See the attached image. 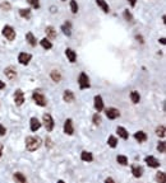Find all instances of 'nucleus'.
<instances>
[{"label":"nucleus","instance_id":"obj_7","mask_svg":"<svg viewBox=\"0 0 166 183\" xmlns=\"http://www.w3.org/2000/svg\"><path fill=\"white\" fill-rule=\"evenodd\" d=\"M14 102L17 106H22L24 103V94L23 92L21 90V89H18V90H15L14 93Z\"/></svg>","mask_w":166,"mask_h":183},{"label":"nucleus","instance_id":"obj_47","mask_svg":"<svg viewBox=\"0 0 166 183\" xmlns=\"http://www.w3.org/2000/svg\"><path fill=\"white\" fill-rule=\"evenodd\" d=\"M62 1H65V0H62Z\"/></svg>","mask_w":166,"mask_h":183},{"label":"nucleus","instance_id":"obj_17","mask_svg":"<svg viewBox=\"0 0 166 183\" xmlns=\"http://www.w3.org/2000/svg\"><path fill=\"white\" fill-rule=\"evenodd\" d=\"M63 99L65 102H68V103H72L73 101H74V94H73L72 90H65L63 94Z\"/></svg>","mask_w":166,"mask_h":183},{"label":"nucleus","instance_id":"obj_39","mask_svg":"<svg viewBox=\"0 0 166 183\" xmlns=\"http://www.w3.org/2000/svg\"><path fill=\"white\" fill-rule=\"evenodd\" d=\"M5 132H6V128H5L4 126H3L1 123H0V136H4Z\"/></svg>","mask_w":166,"mask_h":183},{"label":"nucleus","instance_id":"obj_5","mask_svg":"<svg viewBox=\"0 0 166 183\" xmlns=\"http://www.w3.org/2000/svg\"><path fill=\"white\" fill-rule=\"evenodd\" d=\"M42 121H44V125H45V127H46V130L49 131H53V128H54V120H53V117H51V114L49 113H45L44 116H42Z\"/></svg>","mask_w":166,"mask_h":183},{"label":"nucleus","instance_id":"obj_42","mask_svg":"<svg viewBox=\"0 0 166 183\" xmlns=\"http://www.w3.org/2000/svg\"><path fill=\"white\" fill-rule=\"evenodd\" d=\"M128 1H129V4L132 5V6H134V5L137 4V0H128Z\"/></svg>","mask_w":166,"mask_h":183},{"label":"nucleus","instance_id":"obj_28","mask_svg":"<svg viewBox=\"0 0 166 183\" xmlns=\"http://www.w3.org/2000/svg\"><path fill=\"white\" fill-rule=\"evenodd\" d=\"M62 31H63V33L65 34V36H70V34H72V32H70V23H68V22H66L65 24H63L62 25Z\"/></svg>","mask_w":166,"mask_h":183},{"label":"nucleus","instance_id":"obj_8","mask_svg":"<svg viewBox=\"0 0 166 183\" xmlns=\"http://www.w3.org/2000/svg\"><path fill=\"white\" fill-rule=\"evenodd\" d=\"M106 116H107V118L109 120H115V118H118L120 116V112H119V110H116V108H107L106 110Z\"/></svg>","mask_w":166,"mask_h":183},{"label":"nucleus","instance_id":"obj_25","mask_svg":"<svg viewBox=\"0 0 166 183\" xmlns=\"http://www.w3.org/2000/svg\"><path fill=\"white\" fill-rule=\"evenodd\" d=\"M130 99H132V102H133L134 104L139 103V101H140V95H139V93L137 92V90H133L132 93H130Z\"/></svg>","mask_w":166,"mask_h":183},{"label":"nucleus","instance_id":"obj_34","mask_svg":"<svg viewBox=\"0 0 166 183\" xmlns=\"http://www.w3.org/2000/svg\"><path fill=\"white\" fill-rule=\"evenodd\" d=\"M27 3L32 6V8H35V9L40 8V0H27Z\"/></svg>","mask_w":166,"mask_h":183},{"label":"nucleus","instance_id":"obj_18","mask_svg":"<svg viewBox=\"0 0 166 183\" xmlns=\"http://www.w3.org/2000/svg\"><path fill=\"white\" fill-rule=\"evenodd\" d=\"M134 139L137 141H139V143H145L147 140V135H146V132H143V131H137V132L134 134Z\"/></svg>","mask_w":166,"mask_h":183},{"label":"nucleus","instance_id":"obj_16","mask_svg":"<svg viewBox=\"0 0 166 183\" xmlns=\"http://www.w3.org/2000/svg\"><path fill=\"white\" fill-rule=\"evenodd\" d=\"M41 127V122L38 121V118L37 117H32L31 118V131H37L38 128Z\"/></svg>","mask_w":166,"mask_h":183},{"label":"nucleus","instance_id":"obj_9","mask_svg":"<svg viewBox=\"0 0 166 183\" xmlns=\"http://www.w3.org/2000/svg\"><path fill=\"white\" fill-rule=\"evenodd\" d=\"M145 162L147 163V165H148V167H151V168H157V167H160V162H158V160L155 158V156H152V155H149V156H146Z\"/></svg>","mask_w":166,"mask_h":183},{"label":"nucleus","instance_id":"obj_26","mask_svg":"<svg viewBox=\"0 0 166 183\" xmlns=\"http://www.w3.org/2000/svg\"><path fill=\"white\" fill-rule=\"evenodd\" d=\"M156 181H157V183H166L165 172H157L156 173Z\"/></svg>","mask_w":166,"mask_h":183},{"label":"nucleus","instance_id":"obj_44","mask_svg":"<svg viewBox=\"0 0 166 183\" xmlns=\"http://www.w3.org/2000/svg\"><path fill=\"white\" fill-rule=\"evenodd\" d=\"M1 155H3V145L0 144V158H1Z\"/></svg>","mask_w":166,"mask_h":183},{"label":"nucleus","instance_id":"obj_20","mask_svg":"<svg viewBox=\"0 0 166 183\" xmlns=\"http://www.w3.org/2000/svg\"><path fill=\"white\" fill-rule=\"evenodd\" d=\"M96 4H97L100 8L104 10V13H109L110 12V8H109V4L105 0H96Z\"/></svg>","mask_w":166,"mask_h":183},{"label":"nucleus","instance_id":"obj_36","mask_svg":"<svg viewBox=\"0 0 166 183\" xmlns=\"http://www.w3.org/2000/svg\"><path fill=\"white\" fill-rule=\"evenodd\" d=\"M124 18H125V21H128V22H130V21H133V15L130 14V12H129V9H125L124 10Z\"/></svg>","mask_w":166,"mask_h":183},{"label":"nucleus","instance_id":"obj_41","mask_svg":"<svg viewBox=\"0 0 166 183\" xmlns=\"http://www.w3.org/2000/svg\"><path fill=\"white\" fill-rule=\"evenodd\" d=\"M105 183H115V182H114V179H113V178L109 177V178L105 179Z\"/></svg>","mask_w":166,"mask_h":183},{"label":"nucleus","instance_id":"obj_38","mask_svg":"<svg viewBox=\"0 0 166 183\" xmlns=\"http://www.w3.org/2000/svg\"><path fill=\"white\" fill-rule=\"evenodd\" d=\"M1 8L3 9H4V10H10V8H12V6H10V4H9V3H1Z\"/></svg>","mask_w":166,"mask_h":183},{"label":"nucleus","instance_id":"obj_14","mask_svg":"<svg viewBox=\"0 0 166 183\" xmlns=\"http://www.w3.org/2000/svg\"><path fill=\"white\" fill-rule=\"evenodd\" d=\"M65 55H66V57H68V60L70 61V62H75V60H77V53H75L74 50L66 49V50H65Z\"/></svg>","mask_w":166,"mask_h":183},{"label":"nucleus","instance_id":"obj_23","mask_svg":"<svg viewBox=\"0 0 166 183\" xmlns=\"http://www.w3.org/2000/svg\"><path fill=\"white\" fill-rule=\"evenodd\" d=\"M50 76L55 83H60V80H62V74L57 71V70H53V71L50 73Z\"/></svg>","mask_w":166,"mask_h":183},{"label":"nucleus","instance_id":"obj_15","mask_svg":"<svg viewBox=\"0 0 166 183\" xmlns=\"http://www.w3.org/2000/svg\"><path fill=\"white\" fill-rule=\"evenodd\" d=\"M132 173L136 178H139V177H142V174H143V168L140 165H133L132 167Z\"/></svg>","mask_w":166,"mask_h":183},{"label":"nucleus","instance_id":"obj_2","mask_svg":"<svg viewBox=\"0 0 166 183\" xmlns=\"http://www.w3.org/2000/svg\"><path fill=\"white\" fill-rule=\"evenodd\" d=\"M32 98H33V101L36 102L37 106H41V107H45V106L47 104V101H46V97L42 94V93L40 92H33L32 93Z\"/></svg>","mask_w":166,"mask_h":183},{"label":"nucleus","instance_id":"obj_31","mask_svg":"<svg viewBox=\"0 0 166 183\" xmlns=\"http://www.w3.org/2000/svg\"><path fill=\"white\" fill-rule=\"evenodd\" d=\"M156 135L157 136H160V137H165V135H166V132H165V126H158L157 128H156Z\"/></svg>","mask_w":166,"mask_h":183},{"label":"nucleus","instance_id":"obj_12","mask_svg":"<svg viewBox=\"0 0 166 183\" xmlns=\"http://www.w3.org/2000/svg\"><path fill=\"white\" fill-rule=\"evenodd\" d=\"M95 108L97 112H101L102 110H104V101H102V97L101 95H96L95 97Z\"/></svg>","mask_w":166,"mask_h":183},{"label":"nucleus","instance_id":"obj_33","mask_svg":"<svg viewBox=\"0 0 166 183\" xmlns=\"http://www.w3.org/2000/svg\"><path fill=\"white\" fill-rule=\"evenodd\" d=\"M116 160H118V163L121 164V165H127L128 164V159H127V156H124V155H118Z\"/></svg>","mask_w":166,"mask_h":183},{"label":"nucleus","instance_id":"obj_22","mask_svg":"<svg viewBox=\"0 0 166 183\" xmlns=\"http://www.w3.org/2000/svg\"><path fill=\"white\" fill-rule=\"evenodd\" d=\"M116 132H118V135H119L121 139H124V140H127L128 137H129V134H128V131L124 127H118L116 128Z\"/></svg>","mask_w":166,"mask_h":183},{"label":"nucleus","instance_id":"obj_24","mask_svg":"<svg viewBox=\"0 0 166 183\" xmlns=\"http://www.w3.org/2000/svg\"><path fill=\"white\" fill-rule=\"evenodd\" d=\"M81 159L83 160V162H92L93 160V156H92V154L89 151H82L81 154Z\"/></svg>","mask_w":166,"mask_h":183},{"label":"nucleus","instance_id":"obj_30","mask_svg":"<svg viewBox=\"0 0 166 183\" xmlns=\"http://www.w3.org/2000/svg\"><path fill=\"white\" fill-rule=\"evenodd\" d=\"M107 144H109V146L110 147H116L118 145V139L115 136H110L107 139Z\"/></svg>","mask_w":166,"mask_h":183},{"label":"nucleus","instance_id":"obj_27","mask_svg":"<svg viewBox=\"0 0 166 183\" xmlns=\"http://www.w3.org/2000/svg\"><path fill=\"white\" fill-rule=\"evenodd\" d=\"M40 43H41V46H42L45 50H50L51 47H53V43H51V41L47 40V38H42V40L40 41Z\"/></svg>","mask_w":166,"mask_h":183},{"label":"nucleus","instance_id":"obj_4","mask_svg":"<svg viewBox=\"0 0 166 183\" xmlns=\"http://www.w3.org/2000/svg\"><path fill=\"white\" fill-rule=\"evenodd\" d=\"M3 36H4L8 41H14V38H15L14 28L10 27V25H5V27L3 28Z\"/></svg>","mask_w":166,"mask_h":183},{"label":"nucleus","instance_id":"obj_43","mask_svg":"<svg viewBox=\"0 0 166 183\" xmlns=\"http://www.w3.org/2000/svg\"><path fill=\"white\" fill-rule=\"evenodd\" d=\"M4 88H5V83L0 80V89H4Z\"/></svg>","mask_w":166,"mask_h":183},{"label":"nucleus","instance_id":"obj_11","mask_svg":"<svg viewBox=\"0 0 166 183\" xmlns=\"http://www.w3.org/2000/svg\"><path fill=\"white\" fill-rule=\"evenodd\" d=\"M64 132H65L66 135H72L73 132H74V128H73V122L70 118H68V120L65 121V123H64Z\"/></svg>","mask_w":166,"mask_h":183},{"label":"nucleus","instance_id":"obj_1","mask_svg":"<svg viewBox=\"0 0 166 183\" xmlns=\"http://www.w3.org/2000/svg\"><path fill=\"white\" fill-rule=\"evenodd\" d=\"M41 146V139L36 136H28L26 139V147L28 151H35Z\"/></svg>","mask_w":166,"mask_h":183},{"label":"nucleus","instance_id":"obj_35","mask_svg":"<svg viewBox=\"0 0 166 183\" xmlns=\"http://www.w3.org/2000/svg\"><path fill=\"white\" fill-rule=\"evenodd\" d=\"M165 149H166V143H165V141H160L158 145H157L158 153H165Z\"/></svg>","mask_w":166,"mask_h":183},{"label":"nucleus","instance_id":"obj_37","mask_svg":"<svg viewBox=\"0 0 166 183\" xmlns=\"http://www.w3.org/2000/svg\"><path fill=\"white\" fill-rule=\"evenodd\" d=\"M92 121H93L95 125H100V123H101V117H100V114H98V113H95L93 117H92Z\"/></svg>","mask_w":166,"mask_h":183},{"label":"nucleus","instance_id":"obj_10","mask_svg":"<svg viewBox=\"0 0 166 183\" xmlns=\"http://www.w3.org/2000/svg\"><path fill=\"white\" fill-rule=\"evenodd\" d=\"M6 78H8L9 80H14L15 78H17V71H15V69L13 66H8L6 69L4 70Z\"/></svg>","mask_w":166,"mask_h":183},{"label":"nucleus","instance_id":"obj_29","mask_svg":"<svg viewBox=\"0 0 166 183\" xmlns=\"http://www.w3.org/2000/svg\"><path fill=\"white\" fill-rule=\"evenodd\" d=\"M19 14H21L22 18H26V19L31 18V10L30 9H19Z\"/></svg>","mask_w":166,"mask_h":183},{"label":"nucleus","instance_id":"obj_19","mask_svg":"<svg viewBox=\"0 0 166 183\" xmlns=\"http://www.w3.org/2000/svg\"><path fill=\"white\" fill-rule=\"evenodd\" d=\"M26 40H27V42L31 45L32 47H35L37 45V40L35 38V36H33V33H31V32H28L27 34H26Z\"/></svg>","mask_w":166,"mask_h":183},{"label":"nucleus","instance_id":"obj_32","mask_svg":"<svg viewBox=\"0 0 166 183\" xmlns=\"http://www.w3.org/2000/svg\"><path fill=\"white\" fill-rule=\"evenodd\" d=\"M70 9H72L73 14H77V13H78V4H77L75 0H70Z\"/></svg>","mask_w":166,"mask_h":183},{"label":"nucleus","instance_id":"obj_6","mask_svg":"<svg viewBox=\"0 0 166 183\" xmlns=\"http://www.w3.org/2000/svg\"><path fill=\"white\" fill-rule=\"evenodd\" d=\"M31 59H32V55L31 53H27V52H21L18 55V61H19V64H22V65H28Z\"/></svg>","mask_w":166,"mask_h":183},{"label":"nucleus","instance_id":"obj_21","mask_svg":"<svg viewBox=\"0 0 166 183\" xmlns=\"http://www.w3.org/2000/svg\"><path fill=\"white\" fill-rule=\"evenodd\" d=\"M14 179L17 181V183H27V178H26L24 174L21 172L14 173Z\"/></svg>","mask_w":166,"mask_h":183},{"label":"nucleus","instance_id":"obj_3","mask_svg":"<svg viewBox=\"0 0 166 183\" xmlns=\"http://www.w3.org/2000/svg\"><path fill=\"white\" fill-rule=\"evenodd\" d=\"M78 84H79V88L81 89H87L91 86V83H89V78L87 76L86 73H81L78 78Z\"/></svg>","mask_w":166,"mask_h":183},{"label":"nucleus","instance_id":"obj_45","mask_svg":"<svg viewBox=\"0 0 166 183\" xmlns=\"http://www.w3.org/2000/svg\"><path fill=\"white\" fill-rule=\"evenodd\" d=\"M158 41H160V42H161L162 45H165V38H160Z\"/></svg>","mask_w":166,"mask_h":183},{"label":"nucleus","instance_id":"obj_13","mask_svg":"<svg viewBox=\"0 0 166 183\" xmlns=\"http://www.w3.org/2000/svg\"><path fill=\"white\" fill-rule=\"evenodd\" d=\"M45 33H46V36H47V40H54V38L56 37V31H55V28L51 27V25L46 27V29H45Z\"/></svg>","mask_w":166,"mask_h":183},{"label":"nucleus","instance_id":"obj_40","mask_svg":"<svg viewBox=\"0 0 166 183\" xmlns=\"http://www.w3.org/2000/svg\"><path fill=\"white\" fill-rule=\"evenodd\" d=\"M136 40L138 41V42H140V43H143V42H145V41H143V37H142V36H138V34H137V36H136Z\"/></svg>","mask_w":166,"mask_h":183},{"label":"nucleus","instance_id":"obj_46","mask_svg":"<svg viewBox=\"0 0 166 183\" xmlns=\"http://www.w3.org/2000/svg\"><path fill=\"white\" fill-rule=\"evenodd\" d=\"M57 183H65L64 181H62V179H60V181H57Z\"/></svg>","mask_w":166,"mask_h":183}]
</instances>
